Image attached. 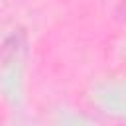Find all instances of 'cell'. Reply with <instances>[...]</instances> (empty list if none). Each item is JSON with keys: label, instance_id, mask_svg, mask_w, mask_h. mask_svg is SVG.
<instances>
[{"label": "cell", "instance_id": "obj_2", "mask_svg": "<svg viewBox=\"0 0 126 126\" xmlns=\"http://www.w3.org/2000/svg\"><path fill=\"white\" fill-rule=\"evenodd\" d=\"M116 16H118L120 20H126V0H122V2L118 4V8H116Z\"/></svg>", "mask_w": 126, "mask_h": 126}, {"label": "cell", "instance_id": "obj_1", "mask_svg": "<svg viewBox=\"0 0 126 126\" xmlns=\"http://www.w3.org/2000/svg\"><path fill=\"white\" fill-rule=\"evenodd\" d=\"M26 45V33L22 32V30H18V32H14L12 35H8L6 37V41L2 43V47H0V57H2V61H12L20 51H22V47Z\"/></svg>", "mask_w": 126, "mask_h": 126}]
</instances>
